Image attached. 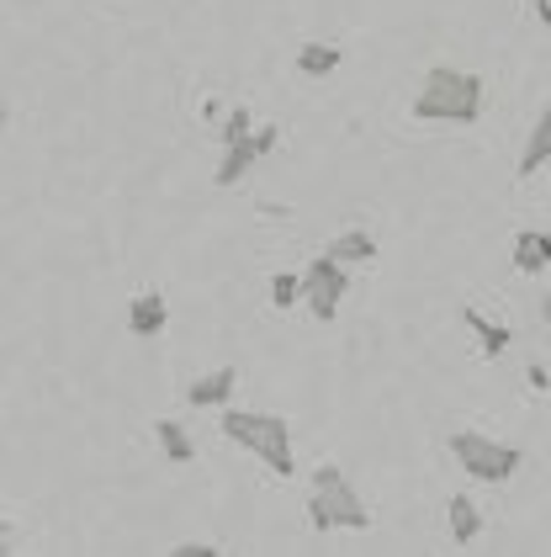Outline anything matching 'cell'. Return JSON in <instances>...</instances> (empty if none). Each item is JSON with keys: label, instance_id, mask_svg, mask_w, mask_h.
<instances>
[{"label": "cell", "instance_id": "obj_1", "mask_svg": "<svg viewBox=\"0 0 551 557\" xmlns=\"http://www.w3.org/2000/svg\"><path fill=\"white\" fill-rule=\"evenodd\" d=\"M414 123H477L483 117V81L472 70H451V64H435L424 70V86L414 96Z\"/></svg>", "mask_w": 551, "mask_h": 557}, {"label": "cell", "instance_id": "obj_2", "mask_svg": "<svg viewBox=\"0 0 551 557\" xmlns=\"http://www.w3.org/2000/svg\"><path fill=\"white\" fill-rule=\"evenodd\" d=\"M223 435L234 441V446H245L254 451L265 468L276 472V478H297V462H292V425L281 420V414H254V409H223Z\"/></svg>", "mask_w": 551, "mask_h": 557}, {"label": "cell", "instance_id": "obj_3", "mask_svg": "<svg viewBox=\"0 0 551 557\" xmlns=\"http://www.w3.org/2000/svg\"><path fill=\"white\" fill-rule=\"evenodd\" d=\"M308 520H313V531H366L372 510L361 505L355 483L335 462H324L313 472V488H308Z\"/></svg>", "mask_w": 551, "mask_h": 557}, {"label": "cell", "instance_id": "obj_4", "mask_svg": "<svg viewBox=\"0 0 551 557\" xmlns=\"http://www.w3.org/2000/svg\"><path fill=\"white\" fill-rule=\"evenodd\" d=\"M451 457H456V468H466V478H477V483H509V478L519 472V451L504 446V441L477 435V430H456V435H451Z\"/></svg>", "mask_w": 551, "mask_h": 557}, {"label": "cell", "instance_id": "obj_5", "mask_svg": "<svg viewBox=\"0 0 551 557\" xmlns=\"http://www.w3.org/2000/svg\"><path fill=\"white\" fill-rule=\"evenodd\" d=\"M297 287H302V302H308V313L318 319V324H329L339 313V298L350 293L345 287V265L339 260H329V256H318L302 276H297Z\"/></svg>", "mask_w": 551, "mask_h": 557}, {"label": "cell", "instance_id": "obj_6", "mask_svg": "<svg viewBox=\"0 0 551 557\" xmlns=\"http://www.w3.org/2000/svg\"><path fill=\"white\" fill-rule=\"evenodd\" d=\"M165 324H170L165 293H138V298L127 302V335H138V341H154V335H165Z\"/></svg>", "mask_w": 551, "mask_h": 557}, {"label": "cell", "instance_id": "obj_7", "mask_svg": "<svg viewBox=\"0 0 551 557\" xmlns=\"http://www.w3.org/2000/svg\"><path fill=\"white\" fill-rule=\"evenodd\" d=\"M509 260H514L519 276H541V271H551V234H541V228H519L514 245H509Z\"/></svg>", "mask_w": 551, "mask_h": 557}, {"label": "cell", "instance_id": "obj_8", "mask_svg": "<svg viewBox=\"0 0 551 557\" xmlns=\"http://www.w3.org/2000/svg\"><path fill=\"white\" fill-rule=\"evenodd\" d=\"M551 165V107H541V117L530 123V138H525V149H519V181H530V175H541Z\"/></svg>", "mask_w": 551, "mask_h": 557}, {"label": "cell", "instance_id": "obj_9", "mask_svg": "<svg viewBox=\"0 0 551 557\" xmlns=\"http://www.w3.org/2000/svg\"><path fill=\"white\" fill-rule=\"evenodd\" d=\"M234 387H239V372L234 367H217V372H208V377H197V383L186 387V404L191 409H223L234 398Z\"/></svg>", "mask_w": 551, "mask_h": 557}, {"label": "cell", "instance_id": "obj_10", "mask_svg": "<svg viewBox=\"0 0 551 557\" xmlns=\"http://www.w3.org/2000/svg\"><path fill=\"white\" fill-rule=\"evenodd\" d=\"M339 64H345V48H335V44H318L313 38V44L297 48V75L302 81H329Z\"/></svg>", "mask_w": 551, "mask_h": 557}, {"label": "cell", "instance_id": "obj_11", "mask_svg": "<svg viewBox=\"0 0 551 557\" xmlns=\"http://www.w3.org/2000/svg\"><path fill=\"white\" fill-rule=\"evenodd\" d=\"M260 160V149H254V133L250 138H234V144H223V165H217V186H239L245 175H250V165Z\"/></svg>", "mask_w": 551, "mask_h": 557}, {"label": "cell", "instance_id": "obj_12", "mask_svg": "<svg viewBox=\"0 0 551 557\" xmlns=\"http://www.w3.org/2000/svg\"><path fill=\"white\" fill-rule=\"evenodd\" d=\"M324 256L339 260V265H361V260H377V239H372L366 228H345V234L329 239V250H324Z\"/></svg>", "mask_w": 551, "mask_h": 557}, {"label": "cell", "instance_id": "obj_13", "mask_svg": "<svg viewBox=\"0 0 551 557\" xmlns=\"http://www.w3.org/2000/svg\"><path fill=\"white\" fill-rule=\"evenodd\" d=\"M154 441H160V451H165L170 462H197V441L186 435V425L180 420H154Z\"/></svg>", "mask_w": 551, "mask_h": 557}, {"label": "cell", "instance_id": "obj_14", "mask_svg": "<svg viewBox=\"0 0 551 557\" xmlns=\"http://www.w3.org/2000/svg\"><path fill=\"white\" fill-rule=\"evenodd\" d=\"M462 324L477 335V345H483V356H504L509 350V330L504 324H493L488 313H477V308H462Z\"/></svg>", "mask_w": 551, "mask_h": 557}, {"label": "cell", "instance_id": "obj_15", "mask_svg": "<svg viewBox=\"0 0 551 557\" xmlns=\"http://www.w3.org/2000/svg\"><path fill=\"white\" fill-rule=\"evenodd\" d=\"M446 515H451V542H477L483 536V515H477V505L466 499V494H456L451 505H446Z\"/></svg>", "mask_w": 551, "mask_h": 557}, {"label": "cell", "instance_id": "obj_16", "mask_svg": "<svg viewBox=\"0 0 551 557\" xmlns=\"http://www.w3.org/2000/svg\"><path fill=\"white\" fill-rule=\"evenodd\" d=\"M297 298H302L297 276H292V271H276V276H271V302H276V308H292Z\"/></svg>", "mask_w": 551, "mask_h": 557}, {"label": "cell", "instance_id": "obj_17", "mask_svg": "<svg viewBox=\"0 0 551 557\" xmlns=\"http://www.w3.org/2000/svg\"><path fill=\"white\" fill-rule=\"evenodd\" d=\"M254 133V117L245 112V107H234L228 112V123H223V144H234V138H250Z\"/></svg>", "mask_w": 551, "mask_h": 557}, {"label": "cell", "instance_id": "obj_18", "mask_svg": "<svg viewBox=\"0 0 551 557\" xmlns=\"http://www.w3.org/2000/svg\"><path fill=\"white\" fill-rule=\"evenodd\" d=\"M175 557H217V547H208V542H186V547H175Z\"/></svg>", "mask_w": 551, "mask_h": 557}, {"label": "cell", "instance_id": "obj_19", "mask_svg": "<svg viewBox=\"0 0 551 557\" xmlns=\"http://www.w3.org/2000/svg\"><path fill=\"white\" fill-rule=\"evenodd\" d=\"M536 16H541V22L551 27V0H536Z\"/></svg>", "mask_w": 551, "mask_h": 557}, {"label": "cell", "instance_id": "obj_20", "mask_svg": "<svg viewBox=\"0 0 551 557\" xmlns=\"http://www.w3.org/2000/svg\"><path fill=\"white\" fill-rule=\"evenodd\" d=\"M541 319H547V330H551V293L541 298Z\"/></svg>", "mask_w": 551, "mask_h": 557}, {"label": "cell", "instance_id": "obj_21", "mask_svg": "<svg viewBox=\"0 0 551 557\" xmlns=\"http://www.w3.org/2000/svg\"><path fill=\"white\" fill-rule=\"evenodd\" d=\"M0 542H5V520H0Z\"/></svg>", "mask_w": 551, "mask_h": 557}, {"label": "cell", "instance_id": "obj_22", "mask_svg": "<svg viewBox=\"0 0 551 557\" xmlns=\"http://www.w3.org/2000/svg\"><path fill=\"white\" fill-rule=\"evenodd\" d=\"M0 123H5V101H0Z\"/></svg>", "mask_w": 551, "mask_h": 557}]
</instances>
